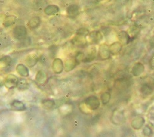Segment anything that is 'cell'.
<instances>
[{"label": "cell", "instance_id": "6da1fadb", "mask_svg": "<svg viewBox=\"0 0 154 137\" xmlns=\"http://www.w3.org/2000/svg\"><path fill=\"white\" fill-rule=\"evenodd\" d=\"M12 33L16 40L20 41L26 38L27 35V29L25 26L19 25L14 28Z\"/></svg>", "mask_w": 154, "mask_h": 137}, {"label": "cell", "instance_id": "7a4b0ae2", "mask_svg": "<svg viewBox=\"0 0 154 137\" xmlns=\"http://www.w3.org/2000/svg\"><path fill=\"white\" fill-rule=\"evenodd\" d=\"M19 80L18 77L14 74H9L6 76L4 83L6 88L9 89H14L18 85Z\"/></svg>", "mask_w": 154, "mask_h": 137}, {"label": "cell", "instance_id": "3957f363", "mask_svg": "<svg viewBox=\"0 0 154 137\" xmlns=\"http://www.w3.org/2000/svg\"><path fill=\"white\" fill-rule=\"evenodd\" d=\"M98 57L100 60L102 61L109 59L110 57L109 46L106 43L101 44L99 48Z\"/></svg>", "mask_w": 154, "mask_h": 137}, {"label": "cell", "instance_id": "277c9868", "mask_svg": "<svg viewBox=\"0 0 154 137\" xmlns=\"http://www.w3.org/2000/svg\"><path fill=\"white\" fill-rule=\"evenodd\" d=\"M85 104L89 109L95 110L99 107L100 101L97 96H90L86 99Z\"/></svg>", "mask_w": 154, "mask_h": 137}, {"label": "cell", "instance_id": "5b68a950", "mask_svg": "<svg viewBox=\"0 0 154 137\" xmlns=\"http://www.w3.org/2000/svg\"><path fill=\"white\" fill-rule=\"evenodd\" d=\"M64 69V64L60 58H55L52 63V69L54 73H61Z\"/></svg>", "mask_w": 154, "mask_h": 137}, {"label": "cell", "instance_id": "8992f818", "mask_svg": "<svg viewBox=\"0 0 154 137\" xmlns=\"http://www.w3.org/2000/svg\"><path fill=\"white\" fill-rule=\"evenodd\" d=\"M89 39L91 42L94 44L100 43L103 40V35L102 33L99 30H94L89 33Z\"/></svg>", "mask_w": 154, "mask_h": 137}, {"label": "cell", "instance_id": "52a82bcc", "mask_svg": "<svg viewBox=\"0 0 154 137\" xmlns=\"http://www.w3.org/2000/svg\"><path fill=\"white\" fill-rule=\"evenodd\" d=\"M117 38L123 45H127L129 44L131 40V36L130 34L125 30H121L117 33Z\"/></svg>", "mask_w": 154, "mask_h": 137}, {"label": "cell", "instance_id": "ba28073f", "mask_svg": "<svg viewBox=\"0 0 154 137\" xmlns=\"http://www.w3.org/2000/svg\"><path fill=\"white\" fill-rule=\"evenodd\" d=\"M96 48L94 46H91L89 48L87 49L86 54H85V59L83 61V63H89V62H91L93 61L96 55Z\"/></svg>", "mask_w": 154, "mask_h": 137}, {"label": "cell", "instance_id": "9c48e42d", "mask_svg": "<svg viewBox=\"0 0 154 137\" xmlns=\"http://www.w3.org/2000/svg\"><path fill=\"white\" fill-rule=\"evenodd\" d=\"M145 70L144 66L141 63H136L132 67L131 72L133 76L135 77H139L143 73Z\"/></svg>", "mask_w": 154, "mask_h": 137}, {"label": "cell", "instance_id": "30bf717a", "mask_svg": "<svg viewBox=\"0 0 154 137\" xmlns=\"http://www.w3.org/2000/svg\"><path fill=\"white\" fill-rule=\"evenodd\" d=\"M79 64V63L77 62L75 58H70L66 61L64 69H65L66 72H69L73 70Z\"/></svg>", "mask_w": 154, "mask_h": 137}, {"label": "cell", "instance_id": "8fae6325", "mask_svg": "<svg viewBox=\"0 0 154 137\" xmlns=\"http://www.w3.org/2000/svg\"><path fill=\"white\" fill-rule=\"evenodd\" d=\"M123 48V45L120 42H115L109 46L110 54L113 56L117 55L120 53Z\"/></svg>", "mask_w": 154, "mask_h": 137}, {"label": "cell", "instance_id": "7c38bea8", "mask_svg": "<svg viewBox=\"0 0 154 137\" xmlns=\"http://www.w3.org/2000/svg\"><path fill=\"white\" fill-rule=\"evenodd\" d=\"M38 62V57L36 54L32 53L29 55H28L25 59V63H26V66L32 68Z\"/></svg>", "mask_w": 154, "mask_h": 137}, {"label": "cell", "instance_id": "4fadbf2b", "mask_svg": "<svg viewBox=\"0 0 154 137\" xmlns=\"http://www.w3.org/2000/svg\"><path fill=\"white\" fill-rule=\"evenodd\" d=\"M80 8L76 4H72L67 8V15L70 17H75L79 14Z\"/></svg>", "mask_w": 154, "mask_h": 137}, {"label": "cell", "instance_id": "5bb4252c", "mask_svg": "<svg viewBox=\"0 0 154 137\" xmlns=\"http://www.w3.org/2000/svg\"><path fill=\"white\" fill-rule=\"evenodd\" d=\"M16 70L17 73L21 77H27L29 76V70L28 67L23 64H18L16 66Z\"/></svg>", "mask_w": 154, "mask_h": 137}, {"label": "cell", "instance_id": "9a60e30c", "mask_svg": "<svg viewBox=\"0 0 154 137\" xmlns=\"http://www.w3.org/2000/svg\"><path fill=\"white\" fill-rule=\"evenodd\" d=\"M59 12V8L55 5H48L44 9L45 14L49 16H54L56 14L58 13Z\"/></svg>", "mask_w": 154, "mask_h": 137}, {"label": "cell", "instance_id": "2e32d148", "mask_svg": "<svg viewBox=\"0 0 154 137\" xmlns=\"http://www.w3.org/2000/svg\"><path fill=\"white\" fill-rule=\"evenodd\" d=\"M145 123V119L143 117H137L131 122V126L135 130H139L143 127Z\"/></svg>", "mask_w": 154, "mask_h": 137}, {"label": "cell", "instance_id": "e0dca14e", "mask_svg": "<svg viewBox=\"0 0 154 137\" xmlns=\"http://www.w3.org/2000/svg\"><path fill=\"white\" fill-rule=\"evenodd\" d=\"M47 74L43 70H38L36 74L35 80L36 81L40 84L45 83L47 80Z\"/></svg>", "mask_w": 154, "mask_h": 137}, {"label": "cell", "instance_id": "ac0fdd59", "mask_svg": "<svg viewBox=\"0 0 154 137\" xmlns=\"http://www.w3.org/2000/svg\"><path fill=\"white\" fill-rule=\"evenodd\" d=\"M17 17L15 16H8L6 17V19L3 23V27L5 28H8L14 25L16 21Z\"/></svg>", "mask_w": 154, "mask_h": 137}, {"label": "cell", "instance_id": "d6986e66", "mask_svg": "<svg viewBox=\"0 0 154 137\" xmlns=\"http://www.w3.org/2000/svg\"><path fill=\"white\" fill-rule=\"evenodd\" d=\"M40 24L41 19L39 16H34L29 21V26L33 29L38 28L40 26Z\"/></svg>", "mask_w": 154, "mask_h": 137}, {"label": "cell", "instance_id": "ffe728a7", "mask_svg": "<svg viewBox=\"0 0 154 137\" xmlns=\"http://www.w3.org/2000/svg\"><path fill=\"white\" fill-rule=\"evenodd\" d=\"M85 38L86 37H85V36L76 35V36L75 37H74V39L72 40L73 43L76 46H82L83 45H84L86 43Z\"/></svg>", "mask_w": 154, "mask_h": 137}, {"label": "cell", "instance_id": "44dd1931", "mask_svg": "<svg viewBox=\"0 0 154 137\" xmlns=\"http://www.w3.org/2000/svg\"><path fill=\"white\" fill-rule=\"evenodd\" d=\"M153 91V88L148 83L144 84L140 88V92L146 96L150 95L151 93H152Z\"/></svg>", "mask_w": 154, "mask_h": 137}, {"label": "cell", "instance_id": "7402d4cb", "mask_svg": "<svg viewBox=\"0 0 154 137\" xmlns=\"http://www.w3.org/2000/svg\"><path fill=\"white\" fill-rule=\"evenodd\" d=\"M11 58L9 56H5L0 59V67H7L11 63Z\"/></svg>", "mask_w": 154, "mask_h": 137}, {"label": "cell", "instance_id": "603a6c76", "mask_svg": "<svg viewBox=\"0 0 154 137\" xmlns=\"http://www.w3.org/2000/svg\"><path fill=\"white\" fill-rule=\"evenodd\" d=\"M11 107L17 111H23L25 109V106L24 104L22 102L17 100L14 101L12 103Z\"/></svg>", "mask_w": 154, "mask_h": 137}, {"label": "cell", "instance_id": "cb8c5ba5", "mask_svg": "<svg viewBox=\"0 0 154 137\" xmlns=\"http://www.w3.org/2000/svg\"><path fill=\"white\" fill-rule=\"evenodd\" d=\"M111 94L109 92H104L100 96V100L104 105L107 104L110 100Z\"/></svg>", "mask_w": 154, "mask_h": 137}, {"label": "cell", "instance_id": "d4e9b609", "mask_svg": "<svg viewBox=\"0 0 154 137\" xmlns=\"http://www.w3.org/2000/svg\"><path fill=\"white\" fill-rule=\"evenodd\" d=\"M143 134L144 135H145L146 136H147V137H149V136H151L152 135H153V130H152V129L149 127L148 126H146L144 129H143Z\"/></svg>", "mask_w": 154, "mask_h": 137}, {"label": "cell", "instance_id": "484cf974", "mask_svg": "<svg viewBox=\"0 0 154 137\" xmlns=\"http://www.w3.org/2000/svg\"><path fill=\"white\" fill-rule=\"evenodd\" d=\"M88 34H89V32L88 30L85 28H81V29H79L76 32V35L83 36L85 37H86Z\"/></svg>", "mask_w": 154, "mask_h": 137}, {"label": "cell", "instance_id": "4316f807", "mask_svg": "<svg viewBox=\"0 0 154 137\" xmlns=\"http://www.w3.org/2000/svg\"><path fill=\"white\" fill-rule=\"evenodd\" d=\"M6 17L5 14H0V28L3 26V23Z\"/></svg>", "mask_w": 154, "mask_h": 137}]
</instances>
